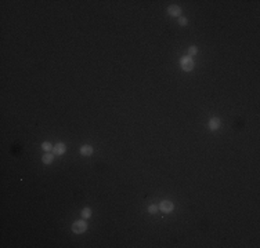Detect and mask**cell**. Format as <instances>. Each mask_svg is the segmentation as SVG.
<instances>
[{
	"label": "cell",
	"instance_id": "cell-1",
	"mask_svg": "<svg viewBox=\"0 0 260 248\" xmlns=\"http://www.w3.org/2000/svg\"><path fill=\"white\" fill-rule=\"evenodd\" d=\"M180 64H181V68H183V70H185V72H191V70L194 69V61H193V58L191 57H183L181 60H180Z\"/></svg>",
	"mask_w": 260,
	"mask_h": 248
},
{
	"label": "cell",
	"instance_id": "cell-9",
	"mask_svg": "<svg viewBox=\"0 0 260 248\" xmlns=\"http://www.w3.org/2000/svg\"><path fill=\"white\" fill-rule=\"evenodd\" d=\"M90 217H91V209L89 208V207H86V208L82 209V218L87 219V218H90Z\"/></svg>",
	"mask_w": 260,
	"mask_h": 248
},
{
	"label": "cell",
	"instance_id": "cell-7",
	"mask_svg": "<svg viewBox=\"0 0 260 248\" xmlns=\"http://www.w3.org/2000/svg\"><path fill=\"white\" fill-rule=\"evenodd\" d=\"M91 153H93V147H91L90 145H83V146H80V155L82 156H90Z\"/></svg>",
	"mask_w": 260,
	"mask_h": 248
},
{
	"label": "cell",
	"instance_id": "cell-13",
	"mask_svg": "<svg viewBox=\"0 0 260 248\" xmlns=\"http://www.w3.org/2000/svg\"><path fill=\"white\" fill-rule=\"evenodd\" d=\"M156 211H158V207H156V205H154V204H152V205H150V207H148V212H150V214H155Z\"/></svg>",
	"mask_w": 260,
	"mask_h": 248
},
{
	"label": "cell",
	"instance_id": "cell-4",
	"mask_svg": "<svg viewBox=\"0 0 260 248\" xmlns=\"http://www.w3.org/2000/svg\"><path fill=\"white\" fill-rule=\"evenodd\" d=\"M167 14H169L170 17H180V14H181V8L179 7V6L176 4H172L167 7Z\"/></svg>",
	"mask_w": 260,
	"mask_h": 248
},
{
	"label": "cell",
	"instance_id": "cell-5",
	"mask_svg": "<svg viewBox=\"0 0 260 248\" xmlns=\"http://www.w3.org/2000/svg\"><path fill=\"white\" fill-rule=\"evenodd\" d=\"M220 124H221V122H220V119L219 117H212L210 120H209V128L212 130V131H216V130H219V127H220Z\"/></svg>",
	"mask_w": 260,
	"mask_h": 248
},
{
	"label": "cell",
	"instance_id": "cell-3",
	"mask_svg": "<svg viewBox=\"0 0 260 248\" xmlns=\"http://www.w3.org/2000/svg\"><path fill=\"white\" fill-rule=\"evenodd\" d=\"M158 208L161 209L162 212H165V214H169V212L173 211V203L169 201V200H163V201H161Z\"/></svg>",
	"mask_w": 260,
	"mask_h": 248
},
{
	"label": "cell",
	"instance_id": "cell-12",
	"mask_svg": "<svg viewBox=\"0 0 260 248\" xmlns=\"http://www.w3.org/2000/svg\"><path fill=\"white\" fill-rule=\"evenodd\" d=\"M187 23H188V19L185 18V17H180L179 18V25L180 26H185Z\"/></svg>",
	"mask_w": 260,
	"mask_h": 248
},
{
	"label": "cell",
	"instance_id": "cell-8",
	"mask_svg": "<svg viewBox=\"0 0 260 248\" xmlns=\"http://www.w3.org/2000/svg\"><path fill=\"white\" fill-rule=\"evenodd\" d=\"M53 160H54V157H53V153H50V152H47L46 155L42 157V161L44 164H51Z\"/></svg>",
	"mask_w": 260,
	"mask_h": 248
},
{
	"label": "cell",
	"instance_id": "cell-10",
	"mask_svg": "<svg viewBox=\"0 0 260 248\" xmlns=\"http://www.w3.org/2000/svg\"><path fill=\"white\" fill-rule=\"evenodd\" d=\"M42 149L44 150V152H50V150L53 149V145L50 142H43L42 143Z\"/></svg>",
	"mask_w": 260,
	"mask_h": 248
},
{
	"label": "cell",
	"instance_id": "cell-11",
	"mask_svg": "<svg viewBox=\"0 0 260 248\" xmlns=\"http://www.w3.org/2000/svg\"><path fill=\"white\" fill-rule=\"evenodd\" d=\"M197 52H198L197 47H195V46H191L190 48H188V57H193V55H195Z\"/></svg>",
	"mask_w": 260,
	"mask_h": 248
},
{
	"label": "cell",
	"instance_id": "cell-6",
	"mask_svg": "<svg viewBox=\"0 0 260 248\" xmlns=\"http://www.w3.org/2000/svg\"><path fill=\"white\" fill-rule=\"evenodd\" d=\"M65 150H67V147H65V145L63 142H60V143L55 145V146H53V153H54V155H57V156L64 155Z\"/></svg>",
	"mask_w": 260,
	"mask_h": 248
},
{
	"label": "cell",
	"instance_id": "cell-2",
	"mask_svg": "<svg viewBox=\"0 0 260 248\" xmlns=\"http://www.w3.org/2000/svg\"><path fill=\"white\" fill-rule=\"evenodd\" d=\"M86 229H87V223L84 221H76V222L72 223V232L76 233V234L86 232Z\"/></svg>",
	"mask_w": 260,
	"mask_h": 248
}]
</instances>
